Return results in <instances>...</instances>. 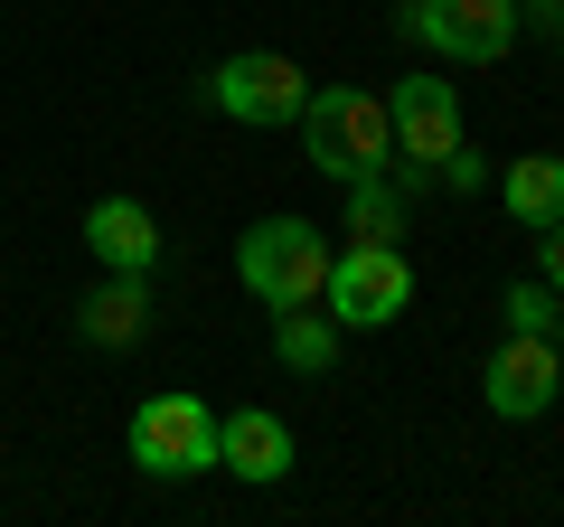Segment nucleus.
Masks as SVG:
<instances>
[{"mask_svg": "<svg viewBox=\"0 0 564 527\" xmlns=\"http://www.w3.org/2000/svg\"><path fill=\"white\" fill-rule=\"evenodd\" d=\"M302 151L321 180H377L386 161H395V122H386V95H367V85H311L302 104Z\"/></svg>", "mask_w": 564, "mask_h": 527, "instance_id": "1", "label": "nucleus"}, {"mask_svg": "<svg viewBox=\"0 0 564 527\" xmlns=\"http://www.w3.org/2000/svg\"><path fill=\"white\" fill-rule=\"evenodd\" d=\"M329 255H339V245H329L311 217H263V226H245V236H236V273H245V292H254V302H273V311L321 302Z\"/></svg>", "mask_w": 564, "mask_h": 527, "instance_id": "2", "label": "nucleus"}, {"mask_svg": "<svg viewBox=\"0 0 564 527\" xmlns=\"http://www.w3.org/2000/svg\"><path fill=\"white\" fill-rule=\"evenodd\" d=\"M132 462L151 481H198V471H217V406L188 396V386L141 396L132 406Z\"/></svg>", "mask_w": 564, "mask_h": 527, "instance_id": "3", "label": "nucleus"}, {"mask_svg": "<svg viewBox=\"0 0 564 527\" xmlns=\"http://www.w3.org/2000/svg\"><path fill=\"white\" fill-rule=\"evenodd\" d=\"M395 29H404V39H423L433 57H462V66H499L508 47L527 39V29H518V0H404Z\"/></svg>", "mask_w": 564, "mask_h": 527, "instance_id": "4", "label": "nucleus"}, {"mask_svg": "<svg viewBox=\"0 0 564 527\" xmlns=\"http://www.w3.org/2000/svg\"><path fill=\"white\" fill-rule=\"evenodd\" d=\"M321 302H329V321H339V330H386L404 302H414V264H404L395 245H339V255H329Z\"/></svg>", "mask_w": 564, "mask_h": 527, "instance_id": "5", "label": "nucleus"}, {"mask_svg": "<svg viewBox=\"0 0 564 527\" xmlns=\"http://www.w3.org/2000/svg\"><path fill=\"white\" fill-rule=\"evenodd\" d=\"M207 104L236 114V122H254V132H282V122H302L311 76L282 57V47H245V57H226L217 76H207Z\"/></svg>", "mask_w": 564, "mask_h": 527, "instance_id": "6", "label": "nucleus"}, {"mask_svg": "<svg viewBox=\"0 0 564 527\" xmlns=\"http://www.w3.org/2000/svg\"><path fill=\"white\" fill-rule=\"evenodd\" d=\"M555 386H564L555 330H508V340L489 348V367H480V396H489V415H508V424L545 415V406H555Z\"/></svg>", "mask_w": 564, "mask_h": 527, "instance_id": "7", "label": "nucleus"}, {"mask_svg": "<svg viewBox=\"0 0 564 527\" xmlns=\"http://www.w3.org/2000/svg\"><path fill=\"white\" fill-rule=\"evenodd\" d=\"M386 122H395V151H404V161H443V151L462 142V95H452L443 76H395Z\"/></svg>", "mask_w": 564, "mask_h": 527, "instance_id": "8", "label": "nucleus"}, {"mask_svg": "<svg viewBox=\"0 0 564 527\" xmlns=\"http://www.w3.org/2000/svg\"><path fill=\"white\" fill-rule=\"evenodd\" d=\"M217 471H236V481L273 490L282 471H292V424H282V415H263V406L217 415Z\"/></svg>", "mask_w": 564, "mask_h": 527, "instance_id": "9", "label": "nucleus"}, {"mask_svg": "<svg viewBox=\"0 0 564 527\" xmlns=\"http://www.w3.org/2000/svg\"><path fill=\"white\" fill-rule=\"evenodd\" d=\"M85 245H95L104 273H151L161 264V217L141 198H95L85 207Z\"/></svg>", "mask_w": 564, "mask_h": 527, "instance_id": "10", "label": "nucleus"}, {"mask_svg": "<svg viewBox=\"0 0 564 527\" xmlns=\"http://www.w3.org/2000/svg\"><path fill=\"white\" fill-rule=\"evenodd\" d=\"M141 330H151V273H104L76 302V340L85 348H132Z\"/></svg>", "mask_w": 564, "mask_h": 527, "instance_id": "11", "label": "nucleus"}, {"mask_svg": "<svg viewBox=\"0 0 564 527\" xmlns=\"http://www.w3.org/2000/svg\"><path fill=\"white\" fill-rule=\"evenodd\" d=\"M499 198H508V217H518L527 236H545V226H564V161H555V151H527V161H508Z\"/></svg>", "mask_w": 564, "mask_h": 527, "instance_id": "12", "label": "nucleus"}, {"mask_svg": "<svg viewBox=\"0 0 564 527\" xmlns=\"http://www.w3.org/2000/svg\"><path fill=\"white\" fill-rule=\"evenodd\" d=\"M273 358L292 367V377H329V367H339V321H321L311 302L273 311Z\"/></svg>", "mask_w": 564, "mask_h": 527, "instance_id": "13", "label": "nucleus"}, {"mask_svg": "<svg viewBox=\"0 0 564 527\" xmlns=\"http://www.w3.org/2000/svg\"><path fill=\"white\" fill-rule=\"evenodd\" d=\"M339 236H348V245H395V236H404V189L386 180V170H377V180H348Z\"/></svg>", "mask_w": 564, "mask_h": 527, "instance_id": "14", "label": "nucleus"}, {"mask_svg": "<svg viewBox=\"0 0 564 527\" xmlns=\"http://www.w3.org/2000/svg\"><path fill=\"white\" fill-rule=\"evenodd\" d=\"M508 330H555V283H508Z\"/></svg>", "mask_w": 564, "mask_h": 527, "instance_id": "15", "label": "nucleus"}, {"mask_svg": "<svg viewBox=\"0 0 564 527\" xmlns=\"http://www.w3.org/2000/svg\"><path fill=\"white\" fill-rule=\"evenodd\" d=\"M433 180H443V189H462V198H470V189L489 180V161H480V142H470V132H462V142H452L443 161H433Z\"/></svg>", "mask_w": 564, "mask_h": 527, "instance_id": "16", "label": "nucleus"}, {"mask_svg": "<svg viewBox=\"0 0 564 527\" xmlns=\"http://www.w3.org/2000/svg\"><path fill=\"white\" fill-rule=\"evenodd\" d=\"M518 29H536V39H564V0H518Z\"/></svg>", "mask_w": 564, "mask_h": 527, "instance_id": "17", "label": "nucleus"}, {"mask_svg": "<svg viewBox=\"0 0 564 527\" xmlns=\"http://www.w3.org/2000/svg\"><path fill=\"white\" fill-rule=\"evenodd\" d=\"M536 255H545V283L564 292V226H545V236H536Z\"/></svg>", "mask_w": 564, "mask_h": 527, "instance_id": "18", "label": "nucleus"}, {"mask_svg": "<svg viewBox=\"0 0 564 527\" xmlns=\"http://www.w3.org/2000/svg\"><path fill=\"white\" fill-rule=\"evenodd\" d=\"M555 358H564V330H555Z\"/></svg>", "mask_w": 564, "mask_h": 527, "instance_id": "19", "label": "nucleus"}]
</instances>
